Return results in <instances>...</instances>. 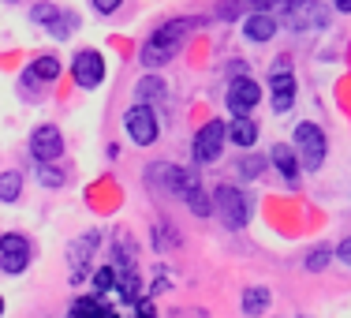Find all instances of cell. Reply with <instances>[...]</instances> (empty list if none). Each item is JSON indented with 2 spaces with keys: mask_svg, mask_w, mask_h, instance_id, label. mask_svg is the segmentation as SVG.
<instances>
[{
  "mask_svg": "<svg viewBox=\"0 0 351 318\" xmlns=\"http://www.w3.org/2000/svg\"><path fill=\"white\" fill-rule=\"evenodd\" d=\"M169 195L183 198V203H187V210L195 214V217H210V214H213V198L206 195L198 169H183V165H172V172H169Z\"/></svg>",
  "mask_w": 351,
  "mask_h": 318,
  "instance_id": "cell-1",
  "label": "cell"
},
{
  "mask_svg": "<svg viewBox=\"0 0 351 318\" xmlns=\"http://www.w3.org/2000/svg\"><path fill=\"white\" fill-rule=\"evenodd\" d=\"M213 214L221 217L224 229H247L250 225V214H254V203H250V195L243 188H236V183H221V188L213 191Z\"/></svg>",
  "mask_w": 351,
  "mask_h": 318,
  "instance_id": "cell-2",
  "label": "cell"
},
{
  "mask_svg": "<svg viewBox=\"0 0 351 318\" xmlns=\"http://www.w3.org/2000/svg\"><path fill=\"white\" fill-rule=\"evenodd\" d=\"M295 142V154H299V165H303L306 172H317L325 165V154H329V142H325V131L317 128L314 120H303L295 124V135H291Z\"/></svg>",
  "mask_w": 351,
  "mask_h": 318,
  "instance_id": "cell-3",
  "label": "cell"
},
{
  "mask_svg": "<svg viewBox=\"0 0 351 318\" xmlns=\"http://www.w3.org/2000/svg\"><path fill=\"white\" fill-rule=\"evenodd\" d=\"M280 19L291 34H311V30L329 27V8H325L322 0H291L280 12Z\"/></svg>",
  "mask_w": 351,
  "mask_h": 318,
  "instance_id": "cell-4",
  "label": "cell"
},
{
  "mask_svg": "<svg viewBox=\"0 0 351 318\" xmlns=\"http://www.w3.org/2000/svg\"><path fill=\"white\" fill-rule=\"evenodd\" d=\"M97 244H101V232H97V229H86L82 236L71 240V247H68V273H71V284H82L90 273H94Z\"/></svg>",
  "mask_w": 351,
  "mask_h": 318,
  "instance_id": "cell-5",
  "label": "cell"
},
{
  "mask_svg": "<svg viewBox=\"0 0 351 318\" xmlns=\"http://www.w3.org/2000/svg\"><path fill=\"white\" fill-rule=\"evenodd\" d=\"M224 142H228V124L224 120H206L202 128H198L195 142H191V157H195L198 169H202V165H213L217 157H221Z\"/></svg>",
  "mask_w": 351,
  "mask_h": 318,
  "instance_id": "cell-6",
  "label": "cell"
},
{
  "mask_svg": "<svg viewBox=\"0 0 351 318\" xmlns=\"http://www.w3.org/2000/svg\"><path fill=\"white\" fill-rule=\"evenodd\" d=\"M123 128H128V139L135 142V146H154V142L161 139V124H157L154 105H142V102H135L123 113Z\"/></svg>",
  "mask_w": 351,
  "mask_h": 318,
  "instance_id": "cell-7",
  "label": "cell"
},
{
  "mask_svg": "<svg viewBox=\"0 0 351 318\" xmlns=\"http://www.w3.org/2000/svg\"><path fill=\"white\" fill-rule=\"evenodd\" d=\"M30 240L23 236V232H4L0 236V270L8 273V277H19V273H27L30 266Z\"/></svg>",
  "mask_w": 351,
  "mask_h": 318,
  "instance_id": "cell-8",
  "label": "cell"
},
{
  "mask_svg": "<svg viewBox=\"0 0 351 318\" xmlns=\"http://www.w3.org/2000/svg\"><path fill=\"white\" fill-rule=\"evenodd\" d=\"M30 157H34L38 165H56L64 157V135L56 124H41V128L30 131Z\"/></svg>",
  "mask_w": 351,
  "mask_h": 318,
  "instance_id": "cell-9",
  "label": "cell"
},
{
  "mask_svg": "<svg viewBox=\"0 0 351 318\" xmlns=\"http://www.w3.org/2000/svg\"><path fill=\"white\" fill-rule=\"evenodd\" d=\"M71 79L82 90H97L105 82V56L97 49H79L71 60Z\"/></svg>",
  "mask_w": 351,
  "mask_h": 318,
  "instance_id": "cell-10",
  "label": "cell"
},
{
  "mask_svg": "<svg viewBox=\"0 0 351 318\" xmlns=\"http://www.w3.org/2000/svg\"><path fill=\"white\" fill-rule=\"evenodd\" d=\"M269 102H273V113H288L295 105V75H291L288 60H277V68L269 71Z\"/></svg>",
  "mask_w": 351,
  "mask_h": 318,
  "instance_id": "cell-11",
  "label": "cell"
},
{
  "mask_svg": "<svg viewBox=\"0 0 351 318\" xmlns=\"http://www.w3.org/2000/svg\"><path fill=\"white\" fill-rule=\"evenodd\" d=\"M224 102H228V113H232V116H247L250 109L262 102V82L239 75V79L228 82V98H224Z\"/></svg>",
  "mask_w": 351,
  "mask_h": 318,
  "instance_id": "cell-12",
  "label": "cell"
},
{
  "mask_svg": "<svg viewBox=\"0 0 351 318\" xmlns=\"http://www.w3.org/2000/svg\"><path fill=\"white\" fill-rule=\"evenodd\" d=\"M269 165L280 172V180L288 183V188H299V177H303V165H299V154H295V146L291 142H277V146L269 150Z\"/></svg>",
  "mask_w": 351,
  "mask_h": 318,
  "instance_id": "cell-13",
  "label": "cell"
},
{
  "mask_svg": "<svg viewBox=\"0 0 351 318\" xmlns=\"http://www.w3.org/2000/svg\"><path fill=\"white\" fill-rule=\"evenodd\" d=\"M112 266H116V273H138V244L128 232L112 236Z\"/></svg>",
  "mask_w": 351,
  "mask_h": 318,
  "instance_id": "cell-14",
  "label": "cell"
},
{
  "mask_svg": "<svg viewBox=\"0 0 351 318\" xmlns=\"http://www.w3.org/2000/svg\"><path fill=\"white\" fill-rule=\"evenodd\" d=\"M195 27H198V19H191V15H187V19H169V23H161L149 38L165 41V45H172V49H180L183 41L191 38V30H195Z\"/></svg>",
  "mask_w": 351,
  "mask_h": 318,
  "instance_id": "cell-15",
  "label": "cell"
},
{
  "mask_svg": "<svg viewBox=\"0 0 351 318\" xmlns=\"http://www.w3.org/2000/svg\"><path fill=\"white\" fill-rule=\"evenodd\" d=\"M277 30H280V19H277V15L254 12V15H247V19H243V34H247L250 41H273V38H277Z\"/></svg>",
  "mask_w": 351,
  "mask_h": 318,
  "instance_id": "cell-16",
  "label": "cell"
},
{
  "mask_svg": "<svg viewBox=\"0 0 351 318\" xmlns=\"http://www.w3.org/2000/svg\"><path fill=\"white\" fill-rule=\"evenodd\" d=\"M176 53H180V49L165 45V41H157V38H146L138 49V60H142V68H165V64L176 60Z\"/></svg>",
  "mask_w": 351,
  "mask_h": 318,
  "instance_id": "cell-17",
  "label": "cell"
},
{
  "mask_svg": "<svg viewBox=\"0 0 351 318\" xmlns=\"http://www.w3.org/2000/svg\"><path fill=\"white\" fill-rule=\"evenodd\" d=\"M68 318H116V307L101 304L97 296H82V299H75V304H71Z\"/></svg>",
  "mask_w": 351,
  "mask_h": 318,
  "instance_id": "cell-18",
  "label": "cell"
},
{
  "mask_svg": "<svg viewBox=\"0 0 351 318\" xmlns=\"http://www.w3.org/2000/svg\"><path fill=\"white\" fill-rule=\"evenodd\" d=\"M228 142H236V146L250 150V146L258 142V124L250 120V116H232V124H228Z\"/></svg>",
  "mask_w": 351,
  "mask_h": 318,
  "instance_id": "cell-19",
  "label": "cell"
},
{
  "mask_svg": "<svg viewBox=\"0 0 351 318\" xmlns=\"http://www.w3.org/2000/svg\"><path fill=\"white\" fill-rule=\"evenodd\" d=\"M23 75H30V79L34 82H41V87H45V82H53V79H60V56H38V60H30L27 64V71Z\"/></svg>",
  "mask_w": 351,
  "mask_h": 318,
  "instance_id": "cell-20",
  "label": "cell"
},
{
  "mask_svg": "<svg viewBox=\"0 0 351 318\" xmlns=\"http://www.w3.org/2000/svg\"><path fill=\"white\" fill-rule=\"evenodd\" d=\"M269 304H273V292L265 288V284H250V288L243 292V315H250V318L265 315Z\"/></svg>",
  "mask_w": 351,
  "mask_h": 318,
  "instance_id": "cell-21",
  "label": "cell"
},
{
  "mask_svg": "<svg viewBox=\"0 0 351 318\" xmlns=\"http://www.w3.org/2000/svg\"><path fill=\"white\" fill-rule=\"evenodd\" d=\"M23 195V169H4L0 172V203H19Z\"/></svg>",
  "mask_w": 351,
  "mask_h": 318,
  "instance_id": "cell-22",
  "label": "cell"
},
{
  "mask_svg": "<svg viewBox=\"0 0 351 318\" xmlns=\"http://www.w3.org/2000/svg\"><path fill=\"white\" fill-rule=\"evenodd\" d=\"M135 98L142 105H154L165 98V79H157V75H142V79L135 82Z\"/></svg>",
  "mask_w": 351,
  "mask_h": 318,
  "instance_id": "cell-23",
  "label": "cell"
},
{
  "mask_svg": "<svg viewBox=\"0 0 351 318\" xmlns=\"http://www.w3.org/2000/svg\"><path fill=\"white\" fill-rule=\"evenodd\" d=\"M332 258H337V247H332V244H317L311 255L303 258V270H306V273H322L325 266L332 262Z\"/></svg>",
  "mask_w": 351,
  "mask_h": 318,
  "instance_id": "cell-24",
  "label": "cell"
},
{
  "mask_svg": "<svg viewBox=\"0 0 351 318\" xmlns=\"http://www.w3.org/2000/svg\"><path fill=\"white\" fill-rule=\"evenodd\" d=\"M262 169H265V157H258V154L239 157V161H236V177L239 180H258V177H262Z\"/></svg>",
  "mask_w": 351,
  "mask_h": 318,
  "instance_id": "cell-25",
  "label": "cell"
},
{
  "mask_svg": "<svg viewBox=\"0 0 351 318\" xmlns=\"http://www.w3.org/2000/svg\"><path fill=\"white\" fill-rule=\"evenodd\" d=\"M169 172H172V165H169V161L149 165V169H146V188H154V191H169Z\"/></svg>",
  "mask_w": 351,
  "mask_h": 318,
  "instance_id": "cell-26",
  "label": "cell"
},
{
  "mask_svg": "<svg viewBox=\"0 0 351 318\" xmlns=\"http://www.w3.org/2000/svg\"><path fill=\"white\" fill-rule=\"evenodd\" d=\"M30 19H34L38 27H45V30H49L56 19H60V8H56V4H49V0H41V4L30 8Z\"/></svg>",
  "mask_w": 351,
  "mask_h": 318,
  "instance_id": "cell-27",
  "label": "cell"
},
{
  "mask_svg": "<svg viewBox=\"0 0 351 318\" xmlns=\"http://www.w3.org/2000/svg\"><path fill=\"white\" fill-rule=\"evenodd\" d=\"M243 4H247V15L265 12V15H277V19H280V12L291 4V0H243Z\"/></svg>",
  "mask_w": 351,
  "mask_h": 318,
  "instance_id": "cell-28",
  "label": "cell"
},
{
  "mask_svg": "<svg viewBox=\"0 0 351 318\" xmlns=\"http://www.w3.org/2000/svg\"><path fill=\"white\" fill-rule=\"evenodd\" d=\"M75 27H79V15H75V12H60V19H56L53 27H49V34H53L56 41H64Z\"/></svg>",
  "mask_w": 351,
  "mask_h": 318,
  "instance_id": "cell-29",
  "label": "cell"
},
{
  "mask_svg": "<svg viewBox=\"0 0 351 318\" xmlns=\"http://www.w3.org/2000/svg\"><path fill=\"white\" fill-rule=\"evenodd\" d=\"M38 183L53 191V188H64V183H68V177H64L56 165H41V169H38Z\"/></svg>",
  "mask_w": 351,
  "mask_h": 318,
  "instance_id": "cell-30",
  "label": "cell"
},
{
  "mask_svg": "<svg viewBox=\"0 0 351 318\" xmlns=\"http://www.w3.org/2000/svg\"><path fill=\"white\" fill-rule=\"evenodd\" d=\"M217 15H221L224 23H236V15H247V4L243 0H221V4H217Z\"/></svg>",
  "mask_w": 351,
  "mask_h": 318,
  "instance_id": "cell-31",
  "label": "cell"
},
{
  "mask_svg": "<svg viewBox=\"0 0 351 318\" xmlns=\"http://www.w3.org/2000/svg\"><path fill=\"white\" fill-rule=\"evenodd\" d=\"M112 284H116V266L108 262L94 273V292H112Z\"/></svg>",
  "mask_w": 351,
  "mask_h": 318,
  "instance_id": "cell-32",
  "label": "cell"
},
{
  "mask_svg": "<svg viewBox=\"0 0 351 318\" xmlns=\"http://www.w3.org/2000/svg\"><path fill=\"white\" fill-rule=\"evenodd\" d=\"M90 4H94V12H97V15H116L123 0H90Z\"/></svg>",
  "mask_w": 351,
  "mask_h": 318,
  "instance_id": "cell-33",
  "label": "cell"
},
{
  "mask_svg": "<svg viewBox=\"0 0 351 318\" xmlns=\"http://www.w3.org/2000/svg\"><path fill=\"white\" fill-rule=\"evenodd\" d=\"M337 258H340V262H344L348 270H351V236H348V240H340V244H337Z\"/></svg>",
  "mask_w": 351,
  "mask_h": 318,
  "instance_id": "cell-34",
  "label": "cell"
},
{
  "mask_svg": "<svg viewBox=\"0 0 351 318\" xmlns=\"http://www.w3.org/2000/svg\"><path fill=\"white\" fill-rule=\"evenodd\" d=\"M149 292H154V296H161V292H169V277H157V281H154V288H149Z\"/></svg>",
  "mask_w": 351,
  "mask_h": 318,
  "instance_id": "cell-35",
  "label": "cell"
},
{
  "mask_svg": "<svg viewBox=\"0 0 351 318\" xmlns=\"http://www.w3.org/2000/svg\"><path fill=\"white\" fill-rule=\"evenodd\" d=\"M337 4V12H351V0H332Z\"/></svg>",
  "mask_w": 351,
  "mask_h": 318,
  "instance_id": "cell-36",
  "label": "cell"
},
{
  "mask_svg": "<svg viewBox=\"0 0 351 318\" xmlns=\"http://www.w3.org/2000/svg\"><path fill=\"white\" fill-rule=\"evenodd\" d=\"M0 318H4V296H0Z\"/></svg>",
  "mask_w": 351,
  "mask_h": 318,
  "instance_id": "cell-37",
  "label": "cell"
},
{
  "mask_svg": "<svg viewBox=\"0 0 351 318\" xmlns=\"http://www.w3.org/2000/svg\"><path fill=\"white\" fill-rule=\"evenodd\" d=\"M4 4H19V0H4Z\"/></svg>",
  "mask_w": 351,
  "mask_h": 318,
  "instance_id": "cell-38",
  "label": "cell"
},
{
  "mask_svg": "<svg viewBox=\"0 0 351 318\" xmlns=\"http://www.w3.org/2000/svg\"><path fill=\"white\" fill-rule=\"evenodd\" d=\"M138 318H146V315H138Z\"/></svg>",
  "mask_w": 351,
  "mask_h": 318,
  "instance_id": "cell-39",
  "label": "cell"
},
{
  "mask_svg": "<svg viewBox=\"0 0 351 318\" xmlns=\"http://www.w3.org/2000/svg\"><path fill=\"white\" fill-rule=\"evenodd\" d=\"M299 318H306V315H299Z\"/></svg>",
  "mask_w": 351,
  "mask_h": 318,
  "instance_id": "cell-40",
  "label": "cell"
}]
</instances>
